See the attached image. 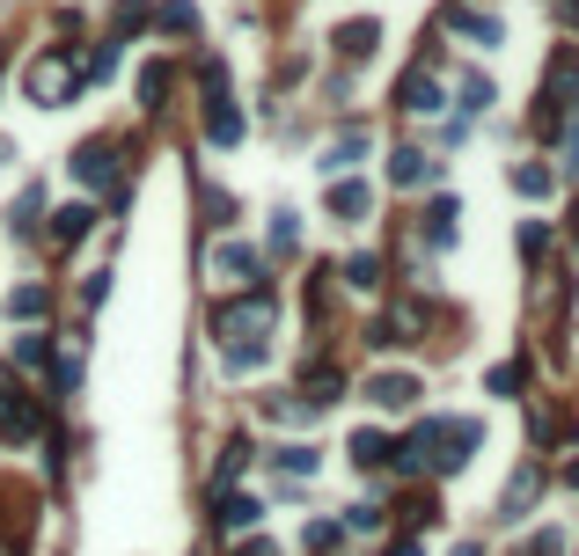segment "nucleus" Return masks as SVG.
<instances>
[{"label": "nucleus", "mask_w": 579, "mask_h": 556, "mask_svg": "<svg viewBox=\"0 0 579 556\" xmlns=\"http://www.w3.org/2000/svg\"><path fill=\"white\" fill-rule=\"evenodd\" d=\"M572 242H579V212H572Z\"/></svg>", "instance_id": "38"}, {"label": "nucleus", "mask_w": 579, "mask_h": 556, "mask_svg": "<svg viewBox=\"0 0 579 556\" xmlns=\"http://www.w3.org/2000/svg\"><path fill=\"white\" fill-rule=\"evenodd\" d=\"M360 155H367V132H360V125H345V132H337L331 147H323V176H345Z\"/></svg>", "instance_id": "12"}, {"label": "nucleus", "mask_w": 579, "mask_h": 556, "mask_svg": "<svg viewBox=\"0 0 579 556\" xmlns=\"http://www.w3.org/2000/svg\"><path fill=\"white\" fill-rule=\"evenodd\" d=\"M389 556H425V549H419V542H396V549H389Z\"/></svg>", "instance_id": "36"}, {"label": "nucleus", "mask_w": 579, "mask_h": 556, "mask_svg": "<svg viewBox=\"0 0 579 556\" xmlns=\"http://www.w3.org/2000/svg\"><path fill=\"white\" fill-rule=\"evenodd\" d=\"M220 520H228L235 535H243V527H257V520H264V505H257V498H243V490H228V498H220Z\"/></svg>", "instance_id": "19"}, {"label": "nucleus", "mask_w": 579, "mask_h": 556, "mask_svg": "<svg viewBox=\"0 0 579 556\" xmlns=\"http://www.w3.org/2000/svg\"><path fill=\"white\" fill-rule=\"evenodd\" d=\"M235 556H279V542H243Z\"/></svg>", "instance_id": "35"}, {"label": "nucleus", "mask_w": 579, "mask_h": 556, "mask_svg": "<svg viewBox=\"0 0 579 556\" xmlns=\"http://www.w3.org/2000/svg\"><path fill=\"white\" fill-rule=\"evenodd\" d=\"M513 388H521V359H513V366H492V396H513Z\"/></svg>", "instance_id": "31"}, {"label": "nucleus", "mask_w": 579, "mask_h": 556, "mask_svg": "<svg viewBox=\"0 0 579 556\" xmlns=\"http://www.w3.org/2000/svg\"><path fill=\"white\" fill-rule=\"evenodd\" d=\"M462 110H492V81L484 73H462Z\"/></svg>", "instance_id": "28"}, {"label": "nucleus", "mask_w": 579, "mask_h": 556, "mask_svg": "<svg viewBox=\"0 0 579 556\" xmlns=\"http://www.w3.org/2000/svg\"><path fill=\"white\" fill-rule=\"evenodd\" d=\"M455 220H462V206H455V198H440V206L425 212V242L448 249V242H455Z\"/></svg>", "instance_id": "15"}, {"label": "nucleus", "mask_w": 579, "mask_h": 556, "mask_svg": "<svg viewBox=\"0 0 579 556\" xmlns=\"http://www.w3.org/2000/svg\"><path fill=\"white\" fill-rule=\"evenodd\" d=\"M448 30H455V37H470V44H484V52H492V44H507L499 16H484V8H455V16H448Z\"/></svg>", "instance_id": "10"}, {"label": "nucleus", "mask_w": 579, "mask_h": 556, "mask_svg": "<svg viewBox=\"0 0 579 556\" xmlns=\"http://www.w3.org/2000/svg\"><path fill=\"white\" fill-rule=\"evenodd\" d=\"M345 286L352 294H374V286H382V264L374 257H345Z\"/></svg>", "instance_id": "21"}, {"label": "nucleus", "mask_w": 579, "mask_h": 556, "mask_svg": "<svg viewBox=\"0 0 579 556\" xmlns=\"http://www.w3.org/2000/svg\"><path fill=\"white\" fill-rule=\"evenodd\" d=\"M477 439H484L477 417H425V425L389 454V461H396L404 476H419V469H462V461L477 454Z\"/></svg>", "instance_id": "2"}, {"label": "nucleus", "mask_w": 579, "mask_h": 556, "mask_svg": "<svg viewBox=\"0 0 579 556\" xmlns=\"http://www.w3.org/2000/svg\"><path fill=\"white\" fill-rule=\"evenodd\" d=\"M331 542H337V520H316V527H308V549H316V556L331 549Z\"/></svg>", "instance_id": "33"}, {"label": "nucleus", "mask_w": 579, "mask_h": 556, "mask_svg": "<svg viewBox=\"0 0 579 556\" xmlns=\"http://www.w3.org/2000/svg\"><path fill=\"white\" fill-rule=\"evenodd\" d=\"M419 396H425L419 374H374V381H367V403H374V410H411Z\"/></svg>", "instance_id": "7"}, {"label": "nucleus", "mask_w": 579, "mask_h": 556, "mask_svg": "<svg viewBox=\"0 0 579 556\" xmlns=\"http://www.w3.org/2000/svg\"><path fill=\"white\" fill-rule=\"evenodd\" d=\"M73 176H81L88 191H96V183H104V191H110V183H118V155H110L104 139H88L81 155H73Z\"/></svg>", "instance_id": "9"}, {"label": "nucleus", "mask_w": 579, "mask_h": 556, "mask_svg": "<svg viewBox=\"0 0 579 556\" xmlns=\"http://www.w3.org/2000/svg\"><path fill=\"white\" fill-rule=\"evenodd\" d=\"M228 271V286H257V257L243 242H213V278Z\"/></svg>", "instance_id": "11"}, {"label": "nucleus", "mask_w": 579, "mask_h": 556, "mask_svg": "<svg viewBox=\"0 0 579 556\" xmlns=\"http://www.w3.org/2000/svg\"><path fill=\"white\" fill-rule=\"evenodd\" d=\"M389 454H396V447H389L382 433H360V439H352V461H360V469H382Z\"/></svg>", "instance_id": "20"}, {"label": "nucleus", "mask_w": 579, "mask_h": 556, "mask_svg": "<svg viewBox=\"0 0 579 556\" xmlns=\"http://www.w3.org/2000/svg\"><path fill=\"white\" fill-rule=\"evenodd\" d=\"M565 484H572V490H579V461H572V469H565Z\"/></svg>", "instance_id": "37"}, {"label": "nucleus", "mask_w": 579, "mask_h": 556, "mask_svg": "<svg viewBox=\"0 0 579 556\" xmlns=\"http://www.w3.org/2000/svg\"><path fill=\"white\" fill-rule=\"evenodd\" d=\"M37 212H45V183H30V191L16 198V220H8V227H16V235H30V227H37Z\"/></svg>", "instance_id": "22"}, {"label": "nucleus", "mask_w": 579, "mask_h": 556, "mask_svg": "<svg viewBox=\"0 0 579 556\" xmlns=\"http://www.w3.org/2000/svg\"><path fill=\"white\" fill-rule=\"evenodd\" d=\"M279 330V300L264 294V286H249L243 300H228V308L213 315V337H220V359H228V374H249V366H264V337Z\"/></svg>", "instance_id": "1"}, {"label": "nucleus", "mask_w": 579, "mask_h": 556, "mask_svg": "<svg viewBox=\"0 0 579 556\" xmlns=\"http://www.w3.org/2000/svg\"><path fill=\"white\" fill-rule=\"evenodd\" d=\"M331 44H337V52L352 59V67H360V59H374V44H382V30H374V22H345V30H337Z\"/></svg>", "instance_id": "14"}, {"label": "nucleus", "mask_w": 579, "mask_h": 556, "mask_svg": "<svg viewBox=\"0 0 579 556\" xmlns=\"http://www.w3.org/2000/svg\"><path fill=\"white\" fill-rule=\"evenodd\" d=\"M22 96H30L37 110H67L73 96H81V67H73L67 52H45L22 67Z\"/></svg>", "instance_id": "3"}, {"label": "nucleus", "mask_w": 579, "mask_h": 556, "mask_svg": "<svg viewBox=\"0 0 579 556\" xmlns=\"http://www.w3.org/2000/svg\"><path fill=\"white\" fill-rule=\"evenodd\" d=\"M88 220H96L88 206H67V212H52V242H59V249H73V242L88 235Z\"/></svg>", "instance_id": "17"}, {"label": "nucleus", "mask_w": 579, "mask_h": 556, "mask_svg": "<svg viewBox=\"0 0 579 556\" xmlns=\"http://www.w3.org/2000/svg\"><path fill=\"white\" fill-rule=\"evenodd\" d=\"M513 191H521V198H550V191H558V176H550L543 161H521V169H513Z\"/></svg>", "instance_id": "18"}, {"label": "nucleus", "mask_w": 579, "mask_h": 556, "mask_svg": "<svg viewBox=\"0 0 579 556\" xmlns=\"http://www.w3.org/2000/svg\"><path fill=\"white\" fill-rule=\"evenodd\" d=\"M433 176H440V161L419 155V147H396V155H389V183H396V191H425Z\"/></svg>", "instance_id": "6"}, {"label": "nucleus", "mask_w": 579, "mask_h": 556, "mask_svg": "<svg viewBox=\"0 0 579 556\" xmlns=\"http://www.w3.org/2000/svg\"><path fill=\"white\" fill-rule=\"evenodd\" d=\"M161 88H169V73H161V59H155V67L140 73V96H147V110H161Z\"/></svg>", "instance_id": "30"}, {"label": "nucleus", "mask_w": 579, "mask_h": 556, "mask_svg": "<svg viewBox=\"0 0 579 556\" xmlns=\"http://www.w3.org/2000/svg\"><path fill=\"white\" fill-rule=\"evenodd\" d=\"M206 139L213 147H235L243 139V110L228 103V73L220 67H206Z\"/></svg>", "instance_id": "4"}, {"label": "nucleus", "mask_w": 579, "mask_h": 556, "mask_svg": "<svg viewBox=\"0 0 579 556\" xmlns=\"http://www.w3.org/2000/svg\"><path fill=\"white\" fill-rule=\"evenodd\" d=\"M161 22H169L176 37H192L198 30V8H192V0H161Z\"/></svg>", "instance_id": "24"}, {"label": "nucleus", "mask_w": 579, "mask_h": 556, "mask_svg": "<svg viewBox=\"0 0 579 556\" xmlns=\"http://www.w3.org/2000/svg\"><path fill=\"white\" fill-rule=\"evenodd\" d=\"M572 125H579V118H572Z\"/></svg>", "instance_id": "39"}, {"label": "nucleus", "mask_w": 579, "mask_h": 556, "mask_svg": "<svg viewBox=\"0 0 579 556\" xmlns=\"http://www.w3.org/2000/svg\"><path fill=\"white\" fill-rule=\"evenodd\" d=\"M272 461H279L286 476H316V447H279Z\"/></svg>", "instance_id": "26"}, {"label": "nucleus", "mask_w": 579, "mask_h": 556, "mask_svg": "<svg viewBox=\"0 0 579 556\" xmlns=\"http://www.w3.org/2000/svg\"><path fill=\"white\" fill-rule=\"evenodd\" d=\"M543 242H550L543 220H528V227H521V257H543Z\"/></svg>", "instance_id": "32"}, {"label": "nucleus", "mask_w": 579, "mask_h": 556, "mask_svg": "<svg viewBox=\"0 0 579 556\" xmlns=\"http://www.w3.org/2000/svg\"><path fill=\"white\" fill-rule=\"evenodd\" d=\"M37 396H22V388H8V374H0V439H30L37 433Z\"/></svg>", "instance_id": "5"}, {"label": "nucleus", "mask_w": 579, "mask_h": 556, "mask_svg": "<svg viewBox=\"0 0 579 556\" xmlns=\"http://www.w3.org/2000/svg\"><path fill=\"white\" fill-rule=\"evenodd\" d=\"M536 484H543L536 469H521V476H513V484H507V513H513V505H536Z\"/></svg>", "instance_id": "29"}, {"label": "nucleus", "mask_w": 579, "mask_h": 556, "mask_svg": "<svg viewBox=\"0 0 579 556\" xmlns=\"http://www.w3.org/2000/svg\"><path fill=\"white\" fill-rule=\"evenodd\" d=\"M331 212H337L345 227H360V220L374 212V191H367V183H352V176H331Z\"/></svg>", "instance_id": "8"}, {"label": "nucleus", "mask_w": 579, "mask_h": 556, "mask_svg": "<svg viewBox=\"0 0 579 556\" xmlns=\"http://www.w3.org/2000/svg\"><path fill=\"white\" fill-rule=\"evenodd\" d=\"M272 249H279V257H294V249H301V227H294V212H272Z\"/></svg>", "instance_id": "25"}, {"label": "nucleus", "mask_w": 579, "mask_h": 556, "mask_svg": "<svg viewBox=\"0 0 579 556\" xmlns=\"http://www.w3.org/2000/svg\"><path fill=\"white\" fill-rule=\"evenodd\" d=\"M16 359H22V366H45V359H52V337H45V330L16 337Z\"/></svg>", "instance_id": "27"}, {"label": "nucleus", "mask_w": 579, "mask_h": 556, "mask_svg": "<svg viewBox=\"0 0 579 556\" xmlns=\"http://www.w3.org/2000/svg\"><path fill=\"white\" fill-rule=\"evenodd\" d=\"M536 556H565V535L550 527V535H536Z\"/></svg>", "instance_id": "34"}, {"label": "nucleus", "mask_w": 579, "mask_h": 556, "mask_svg": "<svg viewBox=\"0 0 579 556\" xmlns=\"http://www.w3.org/2000/svg\"><path fill=\"white\" fill-rule=\"evenodd\" d=\"M73 67H81V81H110V73H118V37H104V44H96V52H81Z\"/></svg>", "instance_id": "16"}, {"label": "nucleus", "mask_w": 579, "mask_h": 556, "mask_svg": "<svg viewBox=\"0 0 579 556\" xmlns=\"http://www.w3.org/2000/svg\"><path fill=\"white\" fill-rule=\"evenodd\" d=\"M396 103H404V110H419V118H433V110H440V81H433V73H404V88H396Z\"/></svg>", "instance_id": "13"}, {"label": "nucleus", "mask_w": 579, "mask_h": 556, "mask_svg": "<svg viewBox=\"0 0 579 556\" xmlns=\"http://www.w3.org/2000/svg\"><path fill=\"white\" fill-rule=\"evenodd\" d=\"M8 315H16V322L45 315V286H16V294H8Z\"/></svg>", "instance_id": "23"}]
</instances>
